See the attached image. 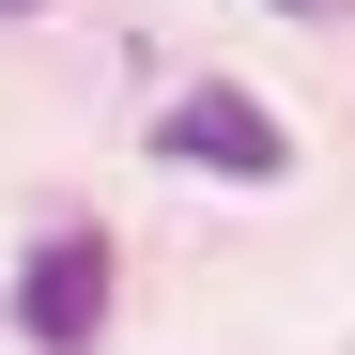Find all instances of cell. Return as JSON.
I'll return each instance as SVG.
<instances>
[{"mask_svg":"<svg viewBox=\"0 0 355 355\" xmlns=\"http://www.w3.org/2000/svg\"><path fill=\"white\" fill-rule=\"evenodd\" d=\"M155 155L170 170H216V186H278V170H293V124L263 93H232V78H186L170 124H155Z\"/></svg>","mask_w":355,"mask_h":355,"instance_id":"obj_1","label":"cell"},{"mask_svg":"<svg viewBox=\"0 0 355 355\" xmlns=\"http://www.w3.org/2000/svg\"><path fill=\"white\" fill-rule=\"evenodd\" d=\"M16 324H31V355H93V340H108V232H93V216H62V232L16 263Z\"/></svg>","mask_w":355,"mask_h":355,"instance_id":"obj_2","label":"cell"},{"mask_svg":"<svg viewBox=\"0 0 355 355\" xmlns=\"http://www.w3.org/2000/svg\"><path fill=\"white\" fill-rule=\"evenodd\" d=\"M278 16H355V0H278Z\"/></svg>","mask_w":355,"mask_h":355,"instance_id":"obj_3","label":"cell"},{"mask_svg":"<svg viewBox=\"0 0 355 355\" xmlns=\"http://www.w3.org/2000/svg\"><path fill=\"white\" fill-rule=\"evenodd\" d=\"M0 16H46V0H0Z\"/></svg>","mask_w":355,"mask_h":355,"instance_id":"obj_4","label":"cell"}]
</instances>
